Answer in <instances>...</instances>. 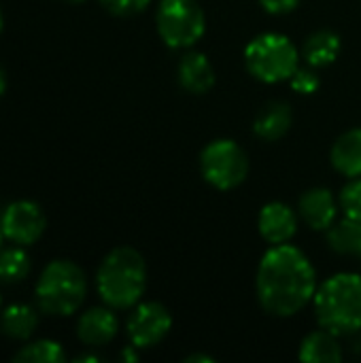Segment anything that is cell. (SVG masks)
Returning <instances> with one entry per match:
<instances>
[{
    "label": "cell",
    "instance_id": "6da1fadb",
    "mask_svg": "<svg viewBox=\"0 0 361 363\" xmlns=\"http://www.w3.org/2000/svg\"><path fill=\"white\" fill-rule=\"evenodd\" d=\"M317 272L306 253L294 245L270 247L255 277L260 306L279 319H287L306 308L317 294Z\"/></svg>",
    "mask_w": 361,
    "mask_h": 363
},
{
    "label": "cell",
    "instance_id": "7a4b0ae2",
    "mask_svg": "<svg viewBox=\"0 0 361 363\" xmlns=\"http://www.w3.org/2000/svg\"><path fill=\"white\" fill-rule=\"evenodd\" d=\"M96 287L102 302L115 311L134 308L147 289V264L132 247L113 249L100 264Z\"/></svg>",
    "mask_w": 361,
    "mask_h": 363
},
{
    "label": "cell",
    "instance_id": "3957f363",
    "mask_svg": "<svg viewBox=\"0 0 361 363\" xmlns=\"http://www.w3.org/2000/svg\"><path fill=\"white\" fill-rule=\"evenodd\" d=\"M319 328L336 336H351L361 330V274L340 272L317 287L313 298Z\"/></svg>",
    "mask_w": 361,
    "mask_h": 363
},
{
    "label": "cell",
    "instance_id": "277c9868",
    "mask_svg": "<svg viewBox=\"0 0 361 363\" xmlns=\"http://www.w3.org/2000/svg\"><path fill=\"white\" fill-rule=\"evenodd\" d=\"M34 296L38 308L45 315L70 317L85 302L87 296L85 272L70 259H53L40 272Z\"/></svg>",
    "mask_w": 361,
    "mask_h": 363
},
{
    "label": "cell",
    "instance_id": "5b68a950",
    "mask_svg": "<svg viewBox=\"0 0 361 363\" xmlns=\"http://www.w3.org/2000/svg\"><path fill=\"white\" fill-rule=\"evenodd\" d=\"M298 47L279 32H264L245 47V66L262 83L289 81L300 66Z\"/></svg>",
    "mask_w": 361,
    "mask_h": 363
},
{
    "label": "cell",
    "instance_id": "8992f818",
    "mask_svg": "<svg viewBox=\"0 0 361 363\" xmlns=\"http://www.w3.org/2000/svg\"><path fill=\"white\" fill-rule=\"evenodd\" d=\"M155 26L170 49H189L204 36L206 15L198 0H160Z\"/></svg>",
    "mask_w": 361,
    "mask_h": 363
},
{
    "label": "cell",
    "instance_id": "52a82bcc",
    "mask_svg": "<svg viewBox=\"0 0 361 363\" xmlns=\"http://www.w3.org/2000/svg\"><path fill=\"white\" fill-rule=\"evenodd\" d=\"M200 172L219 191L236 189L249 174V155L232 138H217L200 153Z\"/></svg>",
    "mask_w": 361,
    "mask_h": 363
},
{
    "label": "cell",
    "instance_id": "ba28073f",
    "mask_svg": "<svg viewBox=\"0 0 361 363\" xmlns=\"http://www.w3.org/2000/svg\"><path fill=\"white\" fill-rule=\"evenodd\" d=\"M172 330V315L160 302H138L126 323L130 345L140 349L157 347Z\"/></svg>",
    "mask_w": 361,
    "mask_h": 363
},
{
    "label": "cell",
    "instance_id": "9c48e42d",
    "mask_svg": "<svg viewBox=\"0 0 361 363\" xmlns=\"http://www.w3.org/2000/svg\"><path fill=\"white\" fill-rule=\"evenodd\" d=\"M0 228L4 238H9L11 242L19 247H30L45 234L47 217L36 202L17 200L2 211Z\"/></svg>",
    "mask_w": 361,
    "mask_h": 363
},
{
    "label": "cell",
    "instance_id": "30bf717a",
    "mask_svg": "<svg viewBox=\"0 0 361 363\" xmlns=\"http://www.w3.org/2000/svg\"><path fill=\"white\" fill-rule=\"evenodd\" d=\"M340 202L328 187H313L302 194L298 202V213L302 221L315 232H328L338 219Z\"/></svg>",
    "mask_w": 361,
    "mask_h": 363
},
{
    "label": "cell",
    "instance_id": "8fae6325",
    "mask_svg": "<svg viewBox=\"0 0 361 363\" xmlns=\"http://www.w3.org/2000/svg\"><path fill=\"white\" fill-rule=\"evenodd\" d=\"M257 230L270 247L287 245L298 232V215L285 202H268L260 211Z\"/></svg>",
    "mask_w": 361,
    "mask_h": 363
},
{
    "label": "cell",
    "instance_id": "7c38bea8",
    "mask_svg": "<svg viewBox=\"0 0 361 363\" xmlns=\"http://www.w3.org/2000/svg\"><path fill=\"white\" fill-rule=\"evenodd\" d=\"M111 306H96L85 311L77 321V336L87 347H104L119 332V319Z\"/></svg>",
    "mask_w": 361,
    "mask_h": 363
},
{
    "label": "cell",
    "instance_id": "4fadbf2b",
    "mask_svg": "<svg viewBox=\"0 0 361 363\" xmlns=\"http://www.w3.org/2000/svg\"><path fill=\"white\" fill-rule=\"evenodd\" d=\"M177 79L179 85L194 96L209 94L215 87L217 74L211 64V60L200 53V51H189L181 57L179 68H177Z\"/></svg>",
    "mask_w": 361,
    "mask_h": 363
},
{
    "label": "cell",
    "instance_id": "5bb4252c",
    "mask_svg": "<svg viewBox=\"0 0 361 363\" xmlns=\"http://www.w3.org/2000/svg\"><path fill=\"white\" fill-rule=\"evenodd\" d=\"M291 123H294L291 106L287 102L274 100V102H268L257 113V117L253 121V132L257 138H262L266 143H274V140H281L289 132Z\"/></svg>",
    "mask_w": 361,
    "mask_h": 363
},
{
    "label": "cell",
    "instance_id": "9a60e30c",
    "mask_svg": "<svg viewBox=\"0 0 361 363\" xmlns=\"http://www.w3.org/2000/svg\"><path fill=\"white\" fill-rule=\"evenodd\" d=\"M343 49V40L334 30H315L313 34H309L304 38L302 51L300 55L304 57V62L313 68H326L330 64H334L340 55Z\"/></svg>",
    "mask_w": 361,
    "mask_h": 363
},
{
    "label": "cell",
    "instance_id": "2e32d148",
    "mask_svg": "<svg viewBox=\"0 0 361 363\" xmlns=\"http://www.w3.org/2000/svg\"><path fill=\"white\" fill-rule=\"evenodd\" d=\"M332 166L347 179L361 177V128H351L336 138L330 151Z\"/></svg>",
    "mask_w": 361,
    "mask_h": 363
},
{
    "label": "cell",
    "instance_id": "e0dca14e",
    "mask_svg": "<svg viewBox=\"0 0 361 363\" xmlns=\"http://www.w3.org/2000/svg\"><path fill=\"white\" fill-rule=\"evenodd\" d=\"M338 338L340 336L334 332L319 328L302 340L298 357L309 363H338L343 359V347Z\"/></svg>",
    "mask_w": 361,
    "mask_h": 363
},
{
    "label": "cell",
    "instance_id": "ac0fdd59",
    "mask_svg": "<svg viewBox=\"0 0 361 363\" xmlns=\"http://www.w3.org/2000/svg\"><path fill=\"white\" fill-rule=\"evenodd\" d=\"M328 245L338 255L361 257V219L347 217L336 219L328 230Z\"/></svg>",
    "mask_w": 361,
    "mask_h": 363
},
{
    "label": "cell",
    "instance_id": "d6986e66",
    "mask_svg": "<svg viewBox=\"0 0 361 363\" xmlns=\"http://www.w3.org/2000/svg\"><path fill=\"white\" fill-rule=\"evenodd\" d=\"M38 328V315L28 304H13L0 317V330L13 340H28Z\"/></svg>",
    "mask_w": 361,
    "mask_h": 363
},
{
    "label": "cell",
    "instance_id": "ffe728a7",
    "mask_svg": "<svg viewBox=\"0 0 361 363\" xmlns=\"http://www.w3.org/2000/svg\"><path fill=\"white\" fill-rule=\"evenodd\" d=\"M30 274V257L23 249L13 247L0 251V283L15 285Z\"/></svg>",
    "mask_w": 361,
    "mask_h": 363
},
{
    "label": "cell",
    "instance_id": "44dd1931",
    "mask_svg": "<svg viewBox=\"0 0 361 363\" xmlns=\"http://www.w3.org/2000/svg\"><path fill=\"white\" fill-rule=\"evenodd\" d=\"M64 359H66L64 349L55 340L30 342L13 355V362L17 363H62Z\"/></svg>",
    "mask_w": 361,
    "mask_h": 363
},
{
    "label": "cell",
    "instance_id": "7402d4cb",
    "mask_svg": "<svg viewBox=\"0 0 361 363\" xmlns=\"http://www.w3.org/2000/svg\"><path fill=\"white\" fill-rule=\"evenodd\" d=\"M338 202L347 217L361 219V177L349 179V183L340 189Z\"/></svg>",
    "mask_w": 361,
    "mask_h": 363
},
{
    "label": "cell",
    "instance_id": "603a6c76",
    "mask_svg": "<svg viewBox=\"0 0 361 363\" xmlns=\"http://www.w3.org/2000/svg\"><path fill=\"white\" fill-rule=\"evenodd\" d=\"M289 83H291V89L296 94L311 96V94H315L319 89L321 79L317 74V68H313V66H298V70L291 74Z\"/></svg>",
    "mask_w": 361,
    "mask_h": 363
},
{
    "label": "cell",
    "instance_id": "cb8c5ba5",
    "mask_svg": "<svg viewBox=\"0 0 361 363\" xmlns=\"http://www.w3.org/2000/svg\"><path fill=\"white\" fill-rule=\"evenodd\" d=\"M100 4L117 17H132L143 13L151 0H100Z\"/></svg>",
    "mask_w": 361,
    "mask_h": 363
},
{
    "label": "cell",
    "instance_id": "d4e9b609",
    "mask_svg": "<svg viewBox=\"0 0 361 363\" xmlns=\"http://www.w3.org/2000/svg\"><path fill=\"white\" fill-rule=\"evenodd\" d=\"M302 0H260L262 9L270 15H287L298 9Z\"/></svg>",
    "mask_w": 361,
    "mask_h": 363
},
{
    "label": "cell",
    "instance_id": "484cf974",
    "mask_svg": "<svg viewBox=\"0 0 361 363\" xmlns=\"http://www.w3.org/2000/svg\"><path fill=\"white\" fill-rule=\"evenodd\" d=\"M185 362L187 363H196V362H202V363H211L215 362L211 355H204V353H194V355H187L185 357Z\"/></svg>",
    "mask_w": 361,
    "mask_h": 363
},
{
    "label": "cell",
    "instance_id": "4316f807",
    "mask_svg": "<svg viewBox=\"0 0 361 363\" xmlns=\"http://www.w3.org/2000/svg\"><path fill=\"white\" fill-rule=\"evenodd\" d=\"M74 362H77V363H81V362L98 363V362H100V357H98V355H79V357H77Z\"/></svg>",
    "mask_w": 361,
    "mask_h": 363
},
{
    "label": "cell",
    "instance_id": "83f0119b",
    "mask_svg": "<svg viewBox=\"0 0 361 363\" xmlns=\"http://www.w3.org/2000/svg\"><path fill=\"white\" fill-rule=\"evenodd\" d=\"M6 91V74H4V70L0 68V96Z\"/></svg>",
    "mask_w": 361,
    "mask_h": 363
},
{
    "label": "cell",
    "instance_id": "f1b7e54d",
    "mask_svg": "<svg viewBox=\"0 0 361 363\" xmlns=\"http://www.w3.org/2000/svg\"><path fill=\"white\" fill-rule=\"evenodd\" d=\"M66 2H72V4H81V2H85V0H66Z\"/></svg>",
    "mask_w": 361,
    "mask_h": 363
},
{
    "label": "cell",
    "instance_id": "f546056e",
    "mask_svg": "<svg viewBox=\"0 0 361 363\" xmlns=\"http://www.w3.org/2000/svg\"><path fill=\"white\" fill-rule=\"evenodd\" d=\"M2 26H4V19H2V11H0V32H2Z\"/></svg>",
    "mask_w": 361,
    "mask_h": 363
},
{
    "label": "cell",
    "instance_id": "4dcf8cb0",
    "mask_svg": "<svg viewBox=\"0 0 361 363\" xmlns=\"http://www.w3.org/2000/svg\"><path fill=\"white\" fill-rule=\"evenodd\" d=\"M2 238H4V234H2V228H0V245H2Z\"/></svg>",
    "mask_w": 361,
    "mask_h": 363
},
{
    "label": "cell",
    "instance_id": "1f68e13d",
    "mask_svg": "<svg viewBox=\"0 0 361 363\" xmlns=\"http://www.w3.org/2000/svg\"><path fill=\"white\" fill-rule=\"evenodd\" d=\"M0 304H2V300H0Z\"/></svg>",
    "mask_w": 361,
    "mask_h": 363
}]
</instances>
